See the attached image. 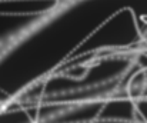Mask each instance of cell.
<instances>
[{"label":"cell","mask_w":147,"mask_h":123,"mask_svg":"<svg viewBox=\"0 0 147 123\" xmlns=\"http://www.w3.org/2000/svg\"><path fill=\"white\" fill-rule=\"evenodd\" d=\"M90 123H137V122H129V120H116V119H107V118H100L97 116L94 120Z\"/></svg>","instance_id":"cell-1"}]
</instances>
